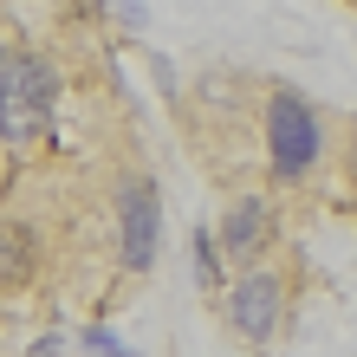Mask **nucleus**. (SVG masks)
<instances>
[{
	"label": "nucleus",
	"mask_w": 357,
	"mask_h": 357,
	"mask_svg": "<svg viewBox=\"0 0 357 357\" xmlns=\"http://www.w3.org/2000/svg\"><path fill=\"white\" fill-rule=\"evenodd\" d=\"M52 98L59 72L33 52H0V143L7 150H33L52 130Z\"/></svg>",
	"instance_id": "obj_1"
},
{
	"label": "nucleus",
	"mask_w": 357,
	"mask_h": 357,
	"mask_svg": "<svg viewBox=\"0 0 357 357\" xmlns=\"http://www.w3.org/2000/svg\"><path fill=\"white\" fill-rule=\"evenodd\" d=\"M319 156H325V123H319V111H312V98L280 85L266 98V162H273V182L299 188L312 169H319Z\"/></svg>",
	"instance_id": "obj_2"
},
{
	"label": "nucleus",
	"mask_w": 357,
	"mask_h": 357,
	"mask_svg": "<svg viewBox=\"0 0 357 357\" xmlns=\"http://www.w3.org/2000/svg\"><path fill=\"white\" fill-rule=\"evenodd\" d=\"M156 247H162V195H156V176L130 169L117 182V260L123 273H150L156 266Z\"/></svg>",
	"instance_id": "obj_3"
},
{
	"label": "nucleus",
	"mask_w": 357,
	"mask_h": 357,
	"mask_svg": "<svg viewBox=\"0 0 357 357\" xmlns=\"http://www.w3.org/2000/svg\"><path fill=\"white\" fill-rule=\"evenodd\" d=\"M286 305H292V286L280 266H247L234 286H227V325L241 331V344H266L280 338L286 325Z\"/></svg>",
	"instance_id": "obj_4"
},
{
	"label": "nucleus",
	"mask_w": 357,
	"mask_h": 357,
	"mask_svg": "<svg viewBox=\"0 0 357 357\" xmlns=\"http://www.w3.org/2000/svg\"><path fill=\"white\" fill-rule=\"evenodd\" d=\"M266 234H273V202L266 195H234L227 215H221V227H215V241L227 247V260H254L266 247Z\"/></svg>",
	"instance_id": "obj_5"
},
{
	"label": "nucleus",
	"mask_w": 357,
	"mask_h": 357,
	"mask_svg": "<svg viewBox=\"0 0 357 357\" xmlns=\"http://www.w3.org/2000/svg\"><path fill=\"white\" fill-rule=\"evenodd\" d=\"M26 280H33V241H26V227L0 221V292H20Z\"/></svg>",
	"instance_id": "obj_6"
},
{
	"label": "nucleus",
	"mask_w": 357,
	"mask_h": 357,
	"mask_svg": "<svg viewBox=\"0 0 357 357\" xmlns=\"http://www.w3.org/2000/svg\"><path fill=\"white\" fill-rule=\"evenodd\" d=\"M195 286H208V292L221 286V241H215V227H195Z\"/></svg>",
	"instance_id": "obj_7"
},
{
	"label": "nucleus",
	"mask_w": 357,
	"mask_h": 357,
	"mask_svg": "<svg viewBox=\"0 0 357 357\" xmlns=\"http://www.w3.org/2000/svg\"><path fill=\"white\" fill-rule=\"evenodd\" d=\"M78 351H91V357H143V351H130V344H117L111 331H98V325H91V331H78Z\"/></svg>",
	"instance_id": "obj_8"
},
{
	"label": "nucleus",
	"mask_w": 357,
	"mask_h": 357,
	"mask_svg": "<svg viewBox=\"0 0 357 357\" xmlns=\"http://www.w3.org/2000/svg\"><path fill=\"white\" fill-rule=\"evenodd\" d=\"M104 7H111V20H123V26H143V20H150L137 0H104Z\"/></svg>",
	"instance_id": "obj_9"
}]
</instances>
